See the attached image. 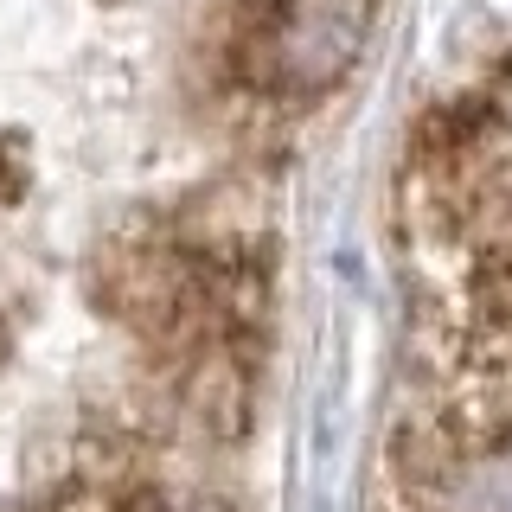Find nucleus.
<instances>
[{"mask_svg":"<svg viewBox=\"0 0 512 512\" xmlns=\"http://www.w3.org/2000/svg\"><path fill=\"white\" fill-rule=\"evenodd\" d=\"M0 359H7V327H0Z\"/></svg>","mask_w":512,"mask_h":512,"instance_id":"f257e3e1","label":"nucleus"}]
</instances>
